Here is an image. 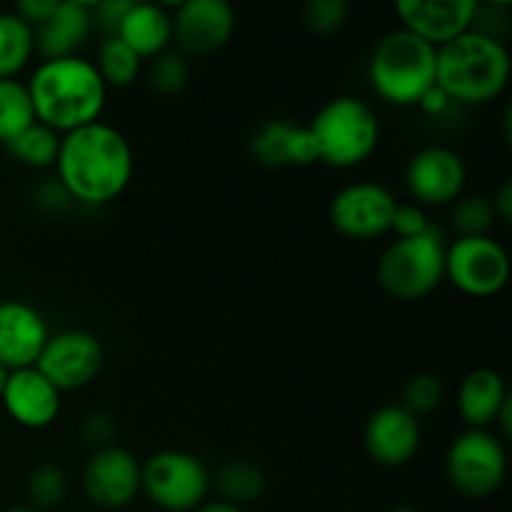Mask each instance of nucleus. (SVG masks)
<instances>
[{
    "label": "nucleus",
    "instance_id": "nucleus-43",
    "mask_svg": "<svg viewBox=\"0 0 512 512\" xmlns=\"http://www.w3.org/2000/svg\"><path fill=\"white\" fill-rule=\"evenodd\" d=\"M3 512H35V510L28 508V505H18V508H8V510H3Z\"/></svg>",
    "mask_w": 512,
    "mask_h": 512
},
{
    "label": "nucleus",
    "instance_id": "nucleus-4",
    "mask_svg": "<svg viewBox=\"0 0 512 512\" xmlns=\"http://www.w3.org/2000/svg\"><path fill=\"white\" fill-rule=\"evenodd\" d=\"M438 50L398 28L378 40L370 55V83L385 103L410 108L435 85Z\"/></svg>",
    "mask_w": 512,
    "mask_h": 512
},
{
    "label": "nucleus",
    "instance_id": "nucleus-16",
    "mask_svg": "<svg viewBox=\"0 0 512 512\" xmlns=\"http://www.w3.org/2000/svg\"><path fill=\"white\" fill-rule=\"evenodd\" d=\"M420 423L403 405H385L365 423L363 443L370 458L383 468H403L418 455Z\"/></svg>",
    "mask_w": 512,
    "mask_h": 512
},
{
    "label": "nucleus",
    "instance_id": "nucleus-39",
    "mask_svg": "<svg viewBox=\"0 0 512 512\" xmlns=\"http://www.w3.org/2000/svg\"><path fill=\"white\" fill-rule=\"evenodd\" d=\"M493 200V208H495V218L500 220V223H510L512 220V183L510 180H505L503 185H500V190L495 193Z\"/></svg>",
    "mask_w": 512,
    "mask_h": 512
},
{
    "label": "nucleus",
    "instance_id": "nucleus-38",
    "mask_svg": "<svg viewBox=\"0 0 512 512\" xmlns=\"http://www.w3.org/2000/svg\"><path fill=\"white\" fill-rule=\"evenodd\" d=\"M420 108L425 110L428 115H443L445 110H450V105H453V100L448 98V95L443 93V90L438 88V85H433V88L428 90V93L420 98Z\"/></svg>",
    "mask_w": 512,
    "mask_h": 512
},
{
    "label": "nucleus",
    "instance_id": "nucleus-33",
    "mask_svg": "<svg viewBox=\"0 0 512 512\" xmlns=\"http://www.w3.org/2000/svg\"><path fill=\"white\" fill-rule=\"evenodd\" d=\"M435 225L430 223L425 210L420 205H400L393 213V223H390V230H393L398 238H420V235H428Z\"/></svg>",
    "mask_w": 512,
    "mask_h": 512
},
{
    "label": "nucleus",
    "instance_id": "nucleus-42",
    "mask_svg": "<svg viewBox=\"0 0 512 512\" xmlns=\"http://www.w3.org/2000/svg\"><path fill=\"white\" fill-rule=\"evenodd\" d=\"M8 375H10V370L0 365V398H3V390H5V383H8Z\"/></svg>",
    "mask_w": 512,
    "mask_h": 512
},
{
    "label": "nucleus",
    "instance_id": "nucleus-35",
    "mask_svg": "<svg viewBox=\"0 0 512 512\" xmlns=\"http://www.w3.org/2000/svg\"><path fill=\"white\" fill-rule=\"evenodd\" d=\"M133 5V0H103V3L90 5V18L93 25H98L100 30H105L108 35H115L120 20L128 13V8Z\"/></svg>",
    "mask_w": 512,
    "mask_h": 512
},
{
    "label": "nucleus",
    "instance_id": "nucleus-14",
    "mask_svg": "<svg viewBox=\"0 0 512 512\" xmlns=\"http://www.w3.org/2000/svg\"><path fill=\"white\" fill-rule=\"evenodd\" d=\"M170 18L183 55L218 53L235 33V10L225 0H188Z\"/></svg>",
    "mask_w": 512,
    "mask_h": 512
},
{
    "label": "nucleus",
    "instance_id": "nucleus-15",
    "mask_svg": "<svg viewBox=\"0 0 512 512\" xmlns=\"http://www.w3.org/2000/svg\"><path fill=\"white\" fill-rule=\"evenodd\" d=\"M403 30L418 35L435 50L473 30L475 0H403L395 5Z\"/></svg>",
    "mask_w": 512,
    "mask_h": 512
},
{
    "label": "nucleus",
    "instance_id": "nucleus-13",
    "mask_svg": "<svg viewBox=\"0 0 512 512\" xmlns=\"http://www.w3.org/2000/svg\"><path fill=\"white\" fill-rule=\"evenodd\" d=\"M463 158L443 145L418 150L405 168V183L410 195L423 205H448L460 198L465 188Z\"/></svg>",
    "mask_w": 512,
    "mask_h": 512
},
{
    "label": "nucleus",
    "instance_id": "nucleus-2",
    "mask_svg": "<svg viewBox=\"0 0 512 512\" xmlns=\"http://www.w3.org/2000/svg\"><path fill=\"white\" fill-rule=\"evenodd\" d=\"M28 93L35 120L65 135L70 130L98 123L108 88L90 60L70 55V58L43 60L30 78Z\"/></svg>",
    "mask_w": 512,
    "mask_h": 512
},
{
    "label": "nucleus",
    "instance_id": "nucleus-31",
    "mask_svg": "<svg viewBox=\"0 0 512 512\" xmlns=\"http://www.w3.org/2000/svg\"><path fill=\"white\" fill-rule=\"evenodd\" d=\"M445 398L443 380L433 373H418L405 383L403 388V408L410 415H428L440 408Z\"/></svg>",
    "mask_w": 512,
    "mask_h": 512
},
{
    "label": "nucleus",
    "instance_id": "nucleus-29",
    "mask_svg": "<svg viewBox=\"0 0 512 512\" xmlns=\"http://www.w3.org/2000/svg\"><path fill=\"white\" fill-rule=\"evenodd\" d=\"M493 200L485 195H470V198L458 200L450 210V225L455 228L458 238H480L490 235L495 225Z\"/></svg>",
    "mask_w": 512,
    "mask_h": 512
},
{
    "label": "nucleus",
    "instance_id": "nucleus-28",
    "mask_svg": "<svg viewBox=\"0 0 512 512\" xmlns=\"http://www.w3.org/2000/svg\"><path fill=\"white\" fill-rule=\"evenodd\" d=\"M25 495H28V508L35 512H45L58 508L68 495V475L60 465L43 463L28 475L25 483Z\"/></svg>",
    "mask_w": 512,
    "mask_h": 512
},
{
    "label": "nucleus",
    "instance_id": "nucleus-25",
    "mask_svg": "<svg viewBox=\"0 0 512 512\" xmlns=\"http://www.w3.org/2000/svg\"><path fill=\"white\" fill-rule=\"evenodd\" d=\"M218 490L223 493L225 503L243 508L255 503L265 490V475L250 460H230L218 473Z\"/></svg>",
    "mask_w": 512,
    "mask_h": 512
},
{
    "label": "nucleus",
    "instance_id": "nucleus-7",
    "mask_svg": "<svg viewBox=\"0 0 512 512\" xmlns=\"http://www.w3.org/2000/svg\"><path fill=\"white\" fill-rule=\"evenodd\" d=\"M208 490V468L185 450H160L140 465V493L168 512L198 510Z\"/></svg>",
    "mask_w": 512,
    "mask_h": 512
},
{
    "label": "nucleus",
    "instance_id": "nucleus-21",
    "mask_svg": "<svg viewBox=\"0 0 512 512\" xmlns=\"http://www.w3.org/2000/svg\"><path fill=\"white\" fill-rule=\"evenodd\" d=\"M115 38L123 40L140 60L158 58L173 40V18L163 5L133 3L120 20Z\"/></svg>",
    "mask_w": 512,
    "mask_h": 512
},
{
    "label": "nucleus",
    "instance_id": "nucleus-22",
    "mask_svg": "<svg viewBox=\"0 0 512 512\" xmlns=\"http://www.w3.org/2000/svg\"><path fill=\"white\" fill-rule=\"evenodd\" d=\"M510 398L503 375L490 368H478L465 375L458 390V410L468 430H485L495 423L500 408Z\"/></svg>",
    "mask_w": 512,
    "mask_h": 512
},
{
    "label": "nucleus",
    "instance_id": "nucleus-24",
    "mask_svg": "<svg viewBox=\"0 0 512 512\" xmlns=\"http://www.w3.org/2000/svg\"><path fill=\"white\" fill-rule=\"evenodd\" d=\"M93 65L105 88H128L138 80L140 70H143V60L115 35H108L100 43L98 58H95Z\"/></svg>",
    "mask_w": 512,
    "mask_h": 512
},
{
    "label": "nucleus",
    "instance_id": "nucleus-20",
    "mask_svg": "<svg viewBox=\"0 0 512 512\" xmlns=\"http://www.w3.org/2000/svg\"><path fill=\"white\" fill-rule=\"evenodd\" d=\"M93 30L90 3L80 0H58L55 13L35 30V50L45 60L70 58L85 43Z\"/></svg>",
    "mask_w": 512,
    "mask_h": 512
},
{
    "label": "nucleus",
    "instance_id": "nucleus-3",
    "mask_svg": "<svg viewBox=\"0 0 512 512\" xmlns=\"http://www.w3.org/2000/svg\"><path fill=\"white\" fill-rule=\"evenodd\" d=\"M510 80V53L503 40L485 30H468L438 48L435 85L460 105H485Z\"/></svg>",
    "mask_w": 512,
    "mask_h": 512
},
{
    "label": "nucleus",
    "instance_id": "nucleus-6",
    "mask_svg": "<svg viewBox=\"0 0 512 512\" xmlns=\"http://www.w3.org/2000/svg\"><path fill=\"white\" fill-rule=\"evenodd\" d=\"M445 238L438 228L420 238H398L378 263V283L390 298L423 300L445 280Z\"/></svg>",
    "mask_w": 512,
    "mask_h": 512
},
{
    "label": "nucleus",
    "instance_id": "nucleus-23",
    "mask_svg": "<svg viewBox=\"0 0 512 512\" xmlns=\"http://www.w3.org/2000/svg\"><path fill=\"white\" fill-rule=\"evenodd\" d=\"M35 50V30L15 13H0V80L15 78Z\"/></svg>",
    "mask_w": 512,
    "mask_h": 512
},
{
    "label": "nucleus",
    "instance_id": "nucleus-10",
    "mask_svg": "<svg viewBox=\"0 0 512 512\" xmlns=\"http://www.w3.org/2000/svg\"><path fill=\"white\" fill-rule=\"evenodd\" d=\"M33 368L60 395L83 390L103 368V345L88 330H60L50 335Z\"/></svg>",
    "mask_w": 512,
    "mask_h": 512
},
{
    "label": "nucleus",
    "instance_id": "nucleus-44",
    "mask_svg": "<svg viewBox=\"0 0 512 512\" xmlns=\"http://www.w3.org/2000/svg\"><path fill=\"white\" fill-rule=\"evenodd\" d=\"M388 512H418V510H413V508H410V505H398V508H393V510H388Z\"/></svg>",
    "mask_w": 512,
    "mask_h": 512
},
{
    "label": "nucleus",
    "instance_id": "nucleus-12",
    "mask_svg": "<svg viewBox=\"0 0 512 512\" xmlns=\"http://www.w3.org/2000/svg\"><path fill=\"white\" fill-rule=\"evenodd\" d=\"M83 490L95 508H128L140 493V463L130 450L118 445L98 448L83 470Z\"/></svg>",
    "mask_w": 512,
    "mask_h": 512
},
{
    "label": "nucleus",
    "instance_id": "nucleus-27",
    "mask_svg": "<svg viewBox=\"0 0 512 512\" xmlns=\"http://www.w3.org/2000/svg\"><path fill=\"white\" fill-rule=\"evenodd\" d=\"M35 123L28 85L15 78L0 80V143H10Z\"/></svg>",
    "mask_w": 512,
    "mask_h": 512
},
{
    "label": "nucleus",
    "instance_id": "nucleus-17",
    "mask_svg": "<svg viewBox=\"0 0 512 512\" xmlns=\"http://www.w3.org/2000/svg\"><path fill=\"white\" fill-rule=\"evenodd\" d=\"M50 333L43 315L25 300H0V365L13 370L33 368Z\"/></svg>",
    "mask_w": 512,
    "mask_h": 512
},
{
    "label": "nucleus",
    "instance_id": "nucleus-37",
    "mask_svg": "<svg viewBox=\"0 0 512 512\" xmlns=\"http://www.w3.org/2000/svg\"><path fill=\"white\" fill-rule=\"evenodd\" d=\"M35 200H38V205H43L45 210L58 213V210L68 208L73 198L65 193V188L58 183V178H48V183H43L38 190H35Z\"/></svg>",
    "mask_w": 512,
    "mask_h": 512
},
{
    "label": "nucleus",
    "instance_id": "nucleus-5",
    "mask_svg": "<svg viewBox=\"0 0 512 512\" xmlns=\"http://www.w3.org/2000/svg\"><path fill=\"white\" fill-rule=\"evenodd\" d=\"M308 130L318 150V163L333 168H355L365 163L380 140L378 115L365 100L353 95L328 100Z\"/></svg>",
    "mask_w": 512,
    "mask_h": 512
},
{
    "label": "nucleus",
    "instance_id": "nucleus-1",
    "mask_svg": "<svg viewBox=\"0 0 512 512\" xmlns=\"http://www.w3.org/2000/svg\"><path fill=\"white\" fill-rule=\"evenodd\" d=\"M133 148L118 128L90 123L60 135L58 183L73 203L108 205L128 190L133 180Z\"/></svg>",
    "mask_w": 512,
    "mask_h": 512
},
{
    "label": "nucleus",
    "instance_id": "nucleus-18",
    "mask_svg": "<svg viewBox=\"0 0 512 512\" xmlns=\"http://www.w3.org/2000/svg\"><path fill=\"white\" fill-rule=\"evenodd\" d=\"M10 418L30 430H43L53 425L60 415V393L35 368L13 370L5 383L3 398Z\"/></svg>",
    "mask_w": 512,
    "mask_h": 512
},
{
    "label": "nucleus",
    "instance_id": "nucleus-19",
    "mask_svg": "<svg viewBox=\"0 0 512 512\" xmlns=\"http://www.w3.org/2000/svg\"><path fill=\"white\" fill-rule=\"evenodd\" d=\"M253 158L265 168H303L318 163L313 135L308 125L290 120H268L250 138Z\"/></svg>",
    "mask_w": 512,
    "mask_h": 512
},
{
    "label": "nucleus",
    "instance_id": "nucleus-30",
    "mask_svg": "<svg viewBox=\"0 0 512 512\" xmlns=\"http://www.w3.org/2000/svg\"><path fill=\"white\" fill-rule=\"evenodd\" d=\"M190 80V63L183 53L165 50L158 58H153L148 70L150 88L158 95H178L183 93Z\"/></svg>",
    "mask_w": 512,
    "mask_h": 512
},
{
    "label": "nucleus",
    "instance_id": "nucleus-41",
    "mask_svg": "<svg viewBox=\"0 0 512 512\" xmlns=\"http://www.w3.org/2000/svg\"><path fill=\"white\" fill-rule=\"evenodd\" d=\"M193 512H243V508H235V505L225 503V500H215V503H203Z\"/></svg>",
    "mask_w": 512,
    "mask_h": 512
},
{
    "label": "nucleus",
    "instance_id": "nucleus-36",
    "mask_svg": "<svg viewBox=\"0 0 512 512\" xmlns=\"http://www.w3.org/2000/svg\"><path fill=\"white\" fill-rule=\"evenodd\" d=\"M58 8V0H20L13 13L20 15L30 28H40Z\"/></svg>",
    "mask_w": 512,
    "mask_h": 512
},
{
    "label": "nucleus",
    "instance_id": "nucleus-32",
    "mask_svg": "<svg viewBox=\"0 0 512 512\" xmlns=\"http://www.w3.org/2000/svg\"><path fill=\"white\" fill-rule=\"evenodd\" d=\"M303 20L310 33L333 35L348 20V3L343 0H310L303 10Z\"/></svg>",
    "mask_w": 512,
    "mask_h": 512
},
{
    "label": "nucleus",
    "instance_id": "nucleus-26",
    "mask_svg": "<svg viewBox=\"0 0 512 512\" xmlns=\"http://www.w3.org/2000/svg\"><path fill=\"white\" fill-rule=\"evenodd\" d=\"M5 148L10 150L15 160H20L23 165L35 170H43L55 165V158H58L60 148V133L45 128L43 123L35 120L33 125L23 130L20 135H15L10 143H5Z\"/></svg>",
    "mask_w": 512,
    "mask_h": 512
},
{
    "label": "nucleus",
    "instance_id": "nucleus-11",
    "mask_svg": "<svg viewBox=\"0 0 512 512\" xmlns=\"http://www.w3.org/2000/svg\"><path fill=\"white\" fill-rule=\"evenodd\" d=\"M398 200L378 183H353L330 203V223L350 240L380 238L390 230Z\"/></svg>",
    "mask_w": 512,
    "mask_h": 512
},
{
    "label": "nucleus",
    "instance_id": "nucleus-9",
    "mask_svg": "<svg viewBox=\"0 0 512 512\" xmlns=\"http://www.w3.org/2000/svg\"><path fill=\"white\" fill-rule=\"evenodd\" d=\"M445 278L470 298H493L508 285L510 258L490 235L458 238L445 250Z\"/></svg>",
    "mask_w": 512,
    "mask_h": 512
},
{
    "label": "nucleus",
    "instance_id": "nucleus-8",
    "mask_svg": "<svg viewBox=\"0 0 512 512\" xmlns=\"http://www.w3.org/2000/svg\"><path fill=\"white\" fill-rule=\"evenodd\" d=\"M450 485L470 500H483L498 493L508 473V455L503 443L488 430H465L453 440L445 458Z\"/></svg>",
    "mask_w": 512,
    "mask_h": 512
},
{
    "label": "nucleus",
    "instance_id": "nucleus-34",
    "mask_svg": "<svg viewBox=\"0 0 512 512\" xmlns=\"http://www.w3.org/2000/svg\"><path fill=\"white\" fill-rule=\"evenodd\" d=\"M80 435H83L85 443L95 445V450L110 445V438L115 435V423L108 413L103 410H95V413H88L83 418V425H80Z\"/></svg>",
    "mask_w": 512,
    "mask_h": 512
},
{
    "label": "nucleus",
    "instance_id": "nucleus-40",
    "mask_svg": "<svg viewBox=\"0 0 512 512\" xmlns=\"http://www.w3.org/2000/svg\"><path fill=\"white\" fill-rule=\"evenodd\" d=\"M512 398H508L503 403V408H500L498 418H495V423H500V428H503V435H510L512 433Z\"/></svg>",
    "mask_w": 512,
    "mask_h": 512
}]
</instances>
